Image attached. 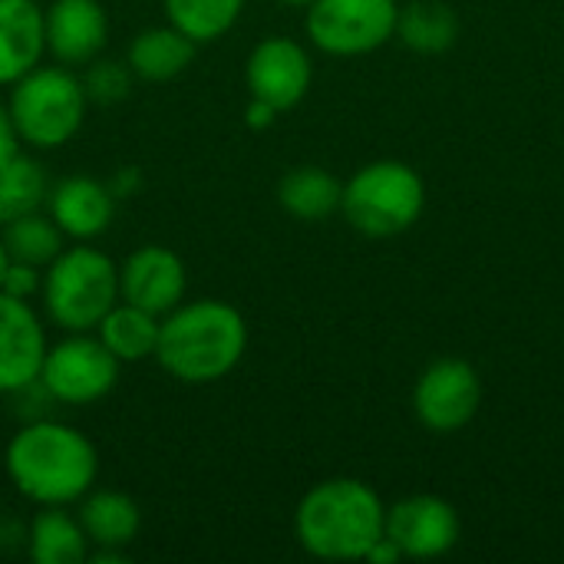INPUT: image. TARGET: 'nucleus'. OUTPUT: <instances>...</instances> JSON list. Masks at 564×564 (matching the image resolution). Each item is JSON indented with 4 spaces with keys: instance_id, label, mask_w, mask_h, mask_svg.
I'll return each mask as SVG.
<instances>
[{
    "instance_id": "1",
    "label": "nucleus",
    "mask_w": 564,
    "mask_h": 564,
    "mask_svg": "<svg viewBox=\"0 0 564 564\" xmlns=\"http://www.w3.org/2000/svg\"><path fill=\"white\" fill-rule=\"evenodd\" d=\"M10 486L40 506H76L99 479L96 443L53 416L26 420L3 449Z\"/></svg>"
},
{
    "instance_id": "2",
    "label": "nucleus",
    "mask_w": 564,
    "mask_h": 564,
    "mask_svg": "<svg viewBox=\"0 0 564 564\" xmlns=\"http://www.w3.org/2000/svg\"><path fill=\"white\" fill-rule=\"evenodd\" d=\"M248 350L245 314L221 297L182 301L159 324L155 364L185 387L225 380Z\"/></svg>"
},
{
    "instance_id": "3",
    "label": "nucleus",
    "mask_w": 564,
    "mask_h": 564,
    "mask_svg": "<svg viewBox=\"0 0 564 564\" xmlns=\"http://www.w3.org/2000/svg\"><path fill=\"white\" fill-rule=\"evenodd\" d=\"M387 509L360 479H324L311 486L294 509L301 549L324 562H360L383 535Z\"/></svg>"
},
{
    "instance_id": "4",
    "label": "nucleus",
    "mask_w": 564,
    "mask_h": 564,
    "mask_svg": "<svg viewBox=\"0 0 564 564\" xmlns=\"http://www.w3.org/2000/svg\"><path fill=\"white\" fill-rule=\"evenodd\" d=\"M119 301V264L93 241L66 245L40 284L43 317L63 334H89Z\"/></svg>"
},
{
    "instance_id": "5",
    "label": "nucleus",
    "mask_w": 564,
    "mask_h": 564,
    "mask_svg": "<svg viewBox=\"0 0 564 564\" xmlns=\"http://www.w3.org/2000/svg\"><path fill=\"white\" fill-rule=\"evenodd\" d=\"M7 109L26 149L53 152L79 135L89 99L76 69L40 63L10 86Z\"/></svg>"
},
{
    "instance_id": "6",
    "label": "nucleus",
    "mask_w": 564,
    "mask_h": 564,
    "mask_svg": "<svg viewBox=\"0 0 564 564\" xmlns=\"http://www.w3.org/2000/svg\"><path fill=\"white\" fill-rule=\"evenodd\" d=\"M426 188L416 169L397 159H380L364 169L344 185L340 212L367 238H393L416 225L423 215Z\"/></svg>"
},
{
    "instance_id": "7",
    "label": "nucleus",
    "mask_w": 564,
    "mask_h": 564,
    "mask_svg": "<svg viewBox=\"0 0 564 564\" xmlns=\"http://www.w3.org/2000/svg\"><path fill=\"white\" fill-rule=\"evenodd\" d=\"M119 373L122 364L89 330L63 334L56 344H50L36 380L59 406H93L116 390Z\"/></svg>"
},
{
    "instance_id": "8",
    "label": "nucleus",
    "mask_w": 564,
    "mask_h": 564,
    "mask_svg": "<svg viewBox=\"0 0 564 564\" xmlns=\"http://www.w3.org/2000/svg\"><path fill=\"white\" fill-rule=\"evenodd\" d=\"M397 0H311L304 7V30L330 56H364L397 33Z\"/></svg>"
},
{
    "instance_id": "9",
    "label": "nucleus",
    "mask_w": 564,
    "mask_h": 564,
    "mask_svg": "<svg viewBox=\"0 0 564 564\" xmlns=\"http://www.w3.org/2000/svg\"><path fill=\"white\" fill-rule=\"evenodd\" d=\"M482 403L479 373L466 360H436L423 370L413 390V410L420 423L433 433L463 430Z\"/></svg>"
},
{
    "instance_id": "10",
    "label": "nucleus",
    "mask_w": 564,
    "mask_h": 564,
    "mask_svg": "<svg viewBox=\"0 0 564 564\" xmlns=\"http://www.w3.org/2000/svg\"><path fill=\"white\" fill-rule=\"evenodd\" d=\"M245 83L254 99H264L278 112H288L307 96L314 83L311 53L291 36H264L245 59Z\"/></svg>"
},
{
    "instance_id": "11",
    "label": "nucleus",
    "mask_w": 564,
    "mask_h": 564,
    "mask_svg": "<svg viewBox=\"0 0 564 564\" xmlns=\"http://www.w3.org/2000/svg\"><path fill=\"white\" fill-rule=\"evenodd\" d=\"M188 271L178 251L165 245H142L119 264V301L165 317L185 301Z\"/></svg>"
},
{
    "instance_id": "12",
    "label": "nucleus",
    "mask_w": 564,
    "mask_h": 564,
    "mask_svg": "<svg viewBox=\"0 0 564 564\" xmlns=\"http://www.w3.org/2000/svg\"><path fill=\"white\" fill-rule=\"evenodd\" d=\"M43 33L53 63L83 69L109 43V13L99 0H53L43 7Z\"/></svg>"
},
{
    "instance_id": "13",
    "label": "nucleus",
    "mask_w": 564,
    "mask_h": 564,
    "mask_svg": "<svg viewBox=\"0 0 564 564\" xmlns=\"http://www.w3.org/2000/svg\"><path fill=\"white\" fill-rule=\"evenodd\" d=\"M50 337L30 301L0 294V397L36 383Z\"/></svg>"
},
{
    "instance_id": "14",
    "label": "nucleus",
    "mask_w": 564,
    "mask_h": 564,
    "mask_svg": "<svg viewBox=\"0 0 564 564\" xmlns=\"http://www.w3.org/2000/svg\"><path fill=\"white\" fill-rule=\"evenodd\" d=\"M383 535L397 542L403 558H440L459 542V516L440 496H410L387 509Z\"/></svg>"
},
{
    "instance_id": "15",
    "label": "nucleus",
    "mask_w": 564,
    "mask_h": 564,
    "mask_svg": "<svg viewBox=\"0 0 564 564\" xmlns=\"http://www.w3.org/2000/svg\"><path fill=\"white\" fill-rule=\"evenodd\" d=\"M43 212L56 221L66 241H96L116 218V195L93 175H63L50 182Z\"/></svg>"
},
{
    "instance_id": "16",
    "label": "nucleus",
    "mask_w": 564,
    "mask_h": 564,
    "mask_svg": "<svg viewBox=\"0 0 564 564\" xmlns=\"http://www.w3.org/2000/svg\"><path fill=\"white\" fill-rule=\"evenodd\" d=\"M46 56L43 3L0 0V86H13Z\"/></svg>"
},
{
    "instance_id": "17",
    "label": "nucleus",
    "mask_w": 564,
    "mask_h": 564,
    "mask_svg": "<svg viewBox=\"0 0 564 564\" xmlns=\"http://www.w3.org/2000/svg\"><path fill=\"white\" fill-rule=\"evenodd\" d=\"M76 519L89 539V549L129 552V545L139 539L142 529L139 502L119 489H99V486H93L76 502Z\"/></svg>"
},
{
    "instance_id": "18",
    "label": "nucleus",
    "mask_w": 564,
    "mask_h": 564,
    "mask_svg": "<svg viewBox=\"0 0 564 564\" xmlns=\"http://www.w3.org/2000/svg\"><path fill=\"white\" fill-rule=\"evenodd\" d=\"M195 50L198 46L182 30H175L165 20V23H155V26L139 30L129 40L126 63H129L132 76L142 79V83H169V79L182 76L192 66Z\"/></svg>"
},
{
    "instance_id": "19",
    "label": "nucleus",
    "mask_w": 564,
    "mask_h": 564,
    "mask_svg": "<svg viewBox=\"0 0 564 564\" xmlns=\"http://www.w3.org/2000/svg\"><path fill=\"white\" fill-rule=\"evenodd\" d=\"M33 564H86L89 539L69 506H40L23 535Z\"/></svg>"
},
{
    "instance_id": "20",
    "label": "nucleus",
    "mask_w": 564,
    "mask_h": 564,
    "mask_svg": "<svg viewBox=\"0 0 564 564\" xmlns=\"http://www.w3.org/2000/svg\"><path fill=\"white\" fill-rule=\"evenodd\" d=\"M159 324H162L159 314L142 311V307L126 304V301H116L93 334H96V337L106 344V350L126 367V364H142V360H152V357H155V347H159Z\"/></svg>"
},
{
    "instance_id": "21",
    "label": "nucleus",
    "mask_w": 564,
    "mask_h": 564,
    "mask_svg": "<svg viewBox=\"0 0 564 564\" xmlns=\"http://www.w3.org/2000/svg\"><path fill=\"white\" fill-rule=\"evenodd\" d=\"M344 185L321 165H297L278 182V205L297 221H324L340 212Z\"/></svg>"
},
{
    "instance_id": "22",
    "label": "nucleus",
    "mask_w": 564,
    "mask_h": 564,
    "mask_svg": "<svg viewBox=\"0 0 564 564\" xmlns=\"http://www.w3.org/2000/svg\"><path fill=\"white\" fill-rule=\"evenodd\" d=\"M248 0H162L165 20L195 46L221 40L245 13Z\"/></svg>"
},
{
    "instance_id": "23",
    "label": "nucleus",
    "mask_w": 564,
    "mask_h": 564,
    "mask_svg": "<svg viewBox=\"0 0 564 564\" xmlns=\"http://www.w3.org/2000/svg\"><path fill=\"white\" fill-rule=\"evenodd\" d=\"M397 36L416 53H443L459 36V17L440 0H413L400 7Z\"/></svg>"
},
{
    "instance_id": "24",
    "label": "nucleus",
    "mask_w": 564,
    "mask_h": 564,
    "mask_svg": "<svg viewBox=\"0 0 564 564\" xmlns=\"http://www.w3.org/2000/svg\"><path fill=\"white\" fill-rule=\"evenodd\" d=\"M0 238L13 261H26L36 268H46L66 248V235L56 228V221L43 208L0 225Z\"/></svg>"
},
{
    "instance_id": "25",
    "label": "nucleus",
    "mask_w": 564,
    "mask_h": 564,
    "mask_svg": "<svg viewBox=\"0 0 564 564\" xmlns=\"http://www.w3.org/2000/svg\"><path fill=\"white\" fill-rule=\"evenodd\" d=\"M46 188H50V178L33 155L20 152L7 165H0V225L43 208Z\"/></svg>"
},
{
    "instance_id": "26",
    "label": "nucleus",
    "mask_w": 564,
    "mask_h": 564,
    "mask_svg": "<svg viewBox=\"0 0 564 564\" xmlns=\"http://www.w3.org/2000/svg\"><path fill=\"white\" fill-rule=\"evenodd\" d=\"M83 89H86V99L96 102V106H116L122 102L129 93H132V69L126 59H106V56H96L93 63L83 66Z\"/></svg>"
},
{
    "instance_id": "27",
    "label": "nucleus",
    "mask_w": 564,
    "mask_h": 564,
    "mask_svg": "<svg viewBox=\"0 0 564 564\" xmlns=\"http://www.w3.org/2000/svg\"><path fill=\"white\" fill-rule=\"evenodd\" d=\"M40 284H43V268L10 258V264L3 271V281H0V294L33 301V297H40Z\"/></svg>"
},
{
    "instance_id": "28",
    "label": "nucleus",
    "mask_w": 564,
    "mask_h": 564,
    "mask_svg": "<svg viewBox=\"0 0 564 564\" xmlns=\"http://www.w3.org/2000/svg\"><path fill=\"white\" fill-rule=\"evenodd\" d=\"M106 185H109V192L116 195V202H122V198H135V195L142 192L145 178H142V169H135V165H122V169H116V172H112V178H109Z\"/></svg>"
},
{
    "instance_id": "29",
    "label": "nucleus",
    "mask_w": 564,
    "mask_h": 564,
    "mask_svg": "<svg viewBox=\"0 0 564 564\" xmlns=\"http://www.w3.org/2000/svg\"><path fill=\"white\" fill-rule=\"evenodd\" d=\"M23 152V142H20V135H17V126H13V119H10V109H7V102H0V165H7L13 155H20Z\"/></svg>"
},
{
    "instance_id": "30",
    "label": "nucleus",
    "mask_w": 564,
    "mask_h": 564,
    "mask_svg": "<svg viewBox=\"0 0 564 564\" xmlns=\"http://www.w3.org/2000/svg\"><path fill=\"white\" fill-rule=\"evenodd\" d=\"M278 109L271 106V102H264V99H248V109H245V126L248 129H254V132H261V129H271L274 122H278Z\"/></svg>"
},
{
    "instance_id": "31",
    "label": "nucleus",
    "mask_w": 564,
    "mask_h": 564,
    "mask_svg": "<svg viewBox=\"0 0 564 564\" xmlns=\"http://www.w3.org/2000/svg\"><path fill=\"white\" fill-rule=\"evenodd\" d=\"M403 558V552L397 549V542L393 539H387V535H380L373 545H370V552L364 555V562H373V564H393Z\"/></svg>"
},
{
    "instance_id": "32",
    "label": "nucleus",
    "mask_w": 564,
    "mask_h": 564,
    "mask_svg": "<svg viewBox=\"0 0 564 564\" xmlns=\"http://www.w3.org/2000/svg\"><path fill=\"white\" fill-rule=\"evenodd\" d=\"M7 264H10V254H7V248H3V238H0V281H3V271H7Z\"/></svg>"
},
{
    "instance_id": "33",
    "label": "nucleus",
    "mask_w": 564,
    "mask_h": 564,
    "mask_svg": "<svg viewBox=\"0 0 564 564\" xmlns=\"http://www.w3.org/2000/svg\"><path fill=\"white\" fill-rule=\"evenodd\" d=\"M278 3H284V7H307L311 0H278Z\"/></svg>"
}]
</instances>
